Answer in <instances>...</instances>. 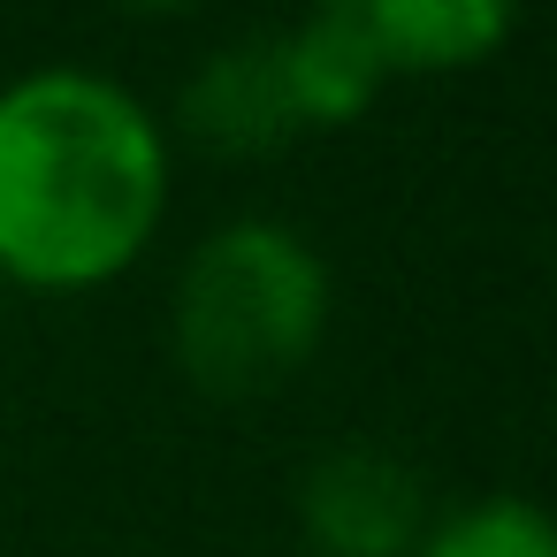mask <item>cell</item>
I'll return each instance as SVG.
<instances>
[{
    "instance_id": "cell-1",
    "label": "cell",
    "mask_w": 557,
    "mask_h": 557,
    "mask_svg": "<svg viewBox=\"0 0 557 557\" xmlns=\"http://www.w3.org/2000/svg\"><path fill=\"white\" fill-rule=\"evenodd\" d=\"M169 214V138L153 108L77 62L0 85V275L92 290L123 275Z\"/></svg>"
},
{
    "instance_id": "cell-2",
    "label": "cell",
    "mask_w": 557,
    "mask_h": 557,
    "mask_svg": "<svg viewBox=\"0 0 557 557\" xmlns=\"http://www.w3.org/2000/svg\"><path fill=\"white\" fill-rule=\"evenodd\" d=\"M329 329V260L306 230L275 214H237L207 230L176 275L169 336L199 389L245 397L306 367Z\"/></svg>"
},
{
    "instance_id": "cell-3",
    "label": "cell",
    "mask_w": 557,
    "mask_h": 557,
    "mask_svg": "<svg viewBox=\"0 0 557 557\" xmlns=\"http://www.w3.org/2000/svg\"><path fill=\"white\" fill-rule=\"evenodd\" d=\"M298 534L321 557H412L428 534V481L382 443L321 450L298 473Z\"/></svg>"
},
{
    "instance_id": "cell-4",
    "label": "cell",
    "mask_w": 557,
    "mask_h": 557,
    "mask_svg": "<svg viewBox=\"0 0 557 557\" xmlns=\"http://www.w3.org/2000/svg\"><path fill=\"white\" fill-rule=\"evenodd\" d=\"M184 131L222 153H268L290 131H306L290 100V70H283V32H245L214 47L184 85Z\"/></svg>"
},
{
    "instance_id": "cell-5",
    "label": "cell",
    "mask_w": 557,
    "mask_h": 557,
    "mask_svg": "<svg viewBox=\"0 0 557 557\" xmlns=\"http://www.w3.org/2000/svg\"><path fill=\"white\" fill-rule=\"evenodd\" d=\"M283 70H290L298 123H329L336 131V123L367 115L382 77H389L367 0H321V9H306L283 32Z\"/></svg>"
},
{
    "instance_id": "cell-6",
    "label": "cell",
    "mask_w": 557,
    "mask_h": 557,
    "mask_svg": "<svg viewBox=\"0 0 557 557\" xmlns=\"http://www.w3.org/2000/svg\"><path fill=\"white\" fill-rule=\"evenodd\" d=\"M367 16L389 70H473L519 32L504 0H367Z\"/></svg>"
},
{
    "instance_id": "cell-7",
    "label": "cell",
    "mask_w": 557,
    "mask_h": 557,
    "mask_svg": "<svg viewBox=\"0 0 557 557\" xmlns=\"http://www.w3.org/2000/svg\"><path fill=\"white\" fill-rule=\"evenodd\" d=\"M412 557H557V511H542L534 496H473L428 519Z\"/></svg>"
}]
</instances>
